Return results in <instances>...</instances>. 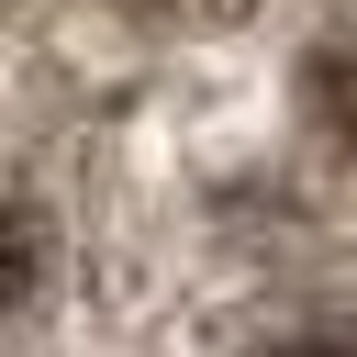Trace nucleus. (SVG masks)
<instances>
[{
	"label": "nucleus",
	"mask_w": 357,
	"mask_h": 357,
	"mask_svg": "<svg viewBox=\"0 0 357 357\" xmlns=\"http://www.w3.org/2000/svg\"><path fill=\"white\" fill-rule=\"evenodd\" d=\"M33 257H45V245H33V212H22L11 190H0V312H11L22 290H33Z\"/></svg>",
	"instance_id": "nucleus-1"
},
{
	"label": "nucleus",
	"mask_w": 357,
	"mask_h": 357,
	"mask_svg": "<svg viewBox=\"0 0 357 357\" xmlns=\"http://www.w3.org/2000/svg\"><path fill=\"white\" fill-rule=\"evenodd\" d=\"M268 357H357V324H312V335H279Z\"/></svg>",
	"instance_id": "nucleus-2"
}]
</instances>
